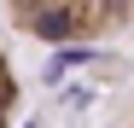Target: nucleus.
Returning a JSON list of instances; mask_svg holds the SVG:
<instances>
[{"instance_id": "nucleus-2", "label": "nucleus", "mask_w": 134, "mask_h": 128, "mask_svg": "<svg viewBox=\"0 0 134 128\" xmlns=\"http://www.w3.org/2000/svg\"><path fill=\"white\" fill-rule=\"evenodd\" d=\"M12 117H18V70L0 47V128H12Z\"/></svg>"}, {"instance_id": "nucleus-1", "label": "nucleus", "mask_w": 134, "mask_h": 128, "mask_svg": "<svg viewBox=\"0 0 134 128\" xmlns=\"http://www.w3.org/2000/svg\"><path fill=\"white\" fill-rule=\"evenodd\" d=\"M6 24L24 29V35H47V41H82V35H111V29H128L134 24V6L128 0H111V6H82V0H58V6H24L12 0L6 6Z\"/></svg>"}, {"instance_id": "nucleus-3", "label": "nucleus", "mask_w": 134, "mask_h": 128, "mask_svg": "<svg viewBox=\"0 0 134 128\" xmlns=\"http://www.w3.org/2000/svg\"><path fill=\"white\" fill-rule=\"evenodd\" d=\"M128 128H134V122H128Z\"/></svg>"}]
</instances>
